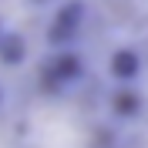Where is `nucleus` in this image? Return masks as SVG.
<instances>
[{
    "label": "nucleus",
    "instance_id": "f257e3e1",
    "mask_svg": "<svg viewBox=\"0 0 148 148\" xmlns=\"http://www.w3.org/2000/svg\"><path fill=\"white\" fill-rule=\"evenodd\" d=\"M108 77L114 84H138L145 77V57H141V51L131 47V44L114 47L111 57H108Z\"/></svg>",
    "mask_w": 148,
    "mask_h": 148
},
{
    "label": "nucleus",
    "instance_id": "f03ea898",
    "mask_svg": "<svg viewBox=\"0 0 148 148\" xmlns=\"http://www.w3.org/2000/svg\"><path fill=\"white\" fill-rule=\"evenodd\" d=\"M84 20H88V3H84V0H71V3H64V7L54 14L47 37H54L57 44H71L74 37L81 34Z\"/></svg>",
    "mask_w": 148,
    "mask_h": 148
},
{
    "label": "nucleus",
    "instance_id": "7ed1b4c3",
    "mask_svg": "<svg viewBox=\"0 0 148 148\" xmlns=\"http://www.w3.org/2000/svg\"><path fill=\"white\" fill-rule=\"evenodd\" d=\"M108 108L118 121H138L145 114V94L138 91V84H118L108 94Z\"/></svg>",
    "mask_w": 148,
    "mask_h": 148
},
{
    "label": "nucleus",
    "instance_id": "20e7f679",
    "mask_svg": "<svg viewBox=\"0 0 148 148\" xmlns=\"http://www.w3.org/2000/svg\"><path fill=\"white\" fill-rule=\"evenodd\" d=\"M3 114H7V94H3V88H0V121H3ZM0 148H14V138L3 131V125H0Z\"/></svg>",
    "mask_w": 148,
    "mask_h": 148
}]
</instances>
